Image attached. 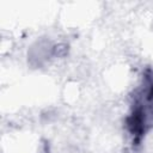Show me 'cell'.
I'll list each match as a JSON object with an SVG mask.
<instances>
[]
</instances>
